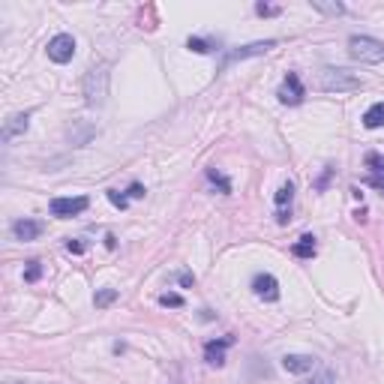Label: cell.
Wrapping results in <instances>:
<instances>
[{
  "label": "cell",
  "mask_w": 384,
  "mask_h": 384,
  "mask_svg": "<svg viewBox=\"0 0 384 384\" xmlns=\"http://www.w3.org/2000/svg\"><path fill=\"white\" fill-rule=\"evenodd\" d=\"M318 85H322V90H327V94H351V90H360L363 87V78L354 76V72H349V69L327 67V69H322Z\"/></svg>",
  "instance_id": "obj_1"
},
{
  "label": "cell",
  "mask_w": 384,
  "mask_h": 384,
  "mask_svg": "<svg viewBox=\"0 0 384 384\" xmlns=\"http://www.w3.org/2000/svg\"><path fill=\"white\" fill-rule=\"evenodd\" d=\"M108 96V67L99 63L85 76V99L87 105H103Z\"/></svg>",
  "instance_id": "obj_2"
},
{
  "label": "cell",
  "mask_w": 384,
  "mask_h": 384,
  "mask_svg": "<svg viewBox=\"0 0 384 384\" xmlns=\"http://www.w3.org/2000/svg\"><path fill=\"white\" fill-rule=\"evenodd\" d=\"M349 54L360 63H381L384 60V42L372 40V36H351Z\"/></svg>",
  "instance_id": "obj_3"
},
{
  "label": "cell",
  "mask_w": 384,
  "mask_h": 384,
  "mask_svg": "<svg viewBox=\"0 0 384 384\" xmlns=\"http://www.w3.org/2000/svg\"><path fill=\"white\" fill-rule=\"evenodd\" d=\"M273 45H277V40H264V42H250V45H241V49H232V51H225V58L222 63H219V72L228 69L232 63L237 60H246V58H259V54H268Z\"/></svg>",
  "instance_id": "obj_4"
},
{
  "label": "cell",
  "mask_w": 384,
  "mask_h": 384,
  "mask_svg": "<svg viewBox=\"0 0 384 384\" xmlns=\"http://www.w3.org/2000/svg\"><path fill=\"white\" fill-rule=\"evenodd\" d=\"M51 216L58 219H69V216H78L85 213V210L90 207V198L87 195H76V198H51Z\"/></svg>",
  "instance_id": "obj_5"
},
{
  "label": "cell",
  "mask_w": 384,
  "mask_h": 384,
  "mask_svg": "<svg viewBox=\"0 0 384 384\" xmlns=\"http://www.w3.org/2000/svg\"><path fill=\"white\" fill-rule=\"evenodd\" d=\"M304 96H306V90H304V85H300V76L297 72H288L279 85V103L282 105H300Z\"/></svg>",
  "instance_id": "obj_6"
},
{
  "label": "cell",
  "mask_w": 384,
  "mask_h": 384,
  "mask_svg": "<svg viewBox=\"0 0 384 384\" xmlns=\"http://www.w3.org/2000/svg\"><path fill=\"white\" fill-rule=\"evenodd\" d=\"M49 60L54 63H69L72 54H76V40H72L69 33H58L54 40H49Z\"/></svg>",
  "instance_id": "obj_7"
},
{
  "label": "cell",
  "mask_w": 384,
  "mask_h": 384,
  "mask_svg": "<svg viewBox=\"0 0 384 384\" xmlns=\"http://www.w3.org/2000/svg\"><path fill=\"white\" fill-rule=\"evenodd\" d=\"M234 345V336H222V340H210L204 345V360L210 367H222L225 363V349H232Z\"/></svg>",
  "instance_id": "obj_8"
},
{
  "label": "cell",
  "mask_w": 384,
  "mask_h": 384,
  "mask_svg": "<svg viewBox=\"0 0 384 384\" xmlns=\"http://www.w3.org/2000/svg\"><path fill=\"white\" fill-rule=\"evenodd\" d=\"M252 291L259 295L261 300H279V282L277 277H270V273H259V277L252 279Z\"/></svg>",
  "instance_id": "obj_9"
},
{
  "label": "cell",
  "mask_w": 384,
  "mask_h": 384,
  "mask_svg": "<svg viewBox=\"0 0 384 384\" xmlns=\"http://www.w3.org/2000/svg\"><path fill=\"white\" fill-rule=\"evenodd\" d=\"M282 369L291 372V376H304V372L315 369V358L313 354H286L282 358Z\"/></svg>",
  "instance_id": "obj_10"
},
{
  "label": "cell",
  "mask_w": 384,
  "mask_h": 384,
  "mask_svg": "<svg viewBox=\"0 0 384 384\" xmlns=\"http://www.w3.org/2000/svg\"><path fill=\"white\" fill-rule=\"evenodd\" d=\"M12 234L15 241H36V237L42 234V222H36V219H15L12 222Z\"/></svg>",
  "instance_id": "obj_11"
},
{
  "label": "cell",
  "mask_w": 384,
  "mask_h": 384,
  "mask_svg": "<svg viewBox=\"0 0 384 384\" xmlns=\"http://www.w3.org/2000/svg\"><path fill=\"white\" fill-rule=\"evenodd\" d=\"M291 198H295V186H291V184H282L279 186V192H277V219H279V222L282 225H286L288 222V213H291Z\"/></svg>",
  "instance_id": "obj_12"
},
{
  "label": "cell",
  "mask_w": 384,
  "mask_h": 384,
  "mask_svg": "<svg viewBox=\"0 0 384 384\" xmlns=\"http://www.w3.org/2000/svg\"><path fill=\"white\" fill-rule=\"evenodd\" d=\"M367 166H369L367 184L384 192V157H378V153H369V157H367Z\"/></svg>",
  "instance_id": "obj_13"
},
{
  "label": "cell",
  "mask_w": 384,
  "mask_h": 384,
  "mask_svg": "<svg viewBox=\"0 0 384 384\" xmlns=\"http://www.w3.org/2000/svg\"><path fill=\"white\" fill-rule=\"evenodd\" d=\"M27 126H30V114H12L9 121L3 123V141H12L15 135L27 132Z\"/></svg>",
  "instance_id": "obj_14"
},
{
  "label": "cell",
  "mask_w": 384,
  "mask_h": 384,
  "mask_svg": "<svg viewBox=\"0 0 384 384\" xmlns=\"http://www.w3.org/2000/svg\"><path fill=\"white\" fill-rule=\"evenodd\" d=\"M363 126L367 130H381L384 126V103H376L367 108V114H363Z\"/></svg>",
  "instance_id": "obj_15"
},
{
  "label": "cell",
  "mask_w": 384,
  "mask_h": 384,
  "mask_svg": "<svg viewBox=\"0 0 384 384\" xmlns=\"http://www.w3.org/2000/svg\"><path fill=\"white\" fill-rule=\"evenodd\" d=\"M315 250H318V246H315V237H313V234H304V237H300V241H297L295 246H291V252H295V259H313V255H315Z\"/></svg>",
  "instance_id": "obj_16"
},
{
  "label": "cell",
  "mask_w": 384,
  "mask_h": 384,
  "mask_svg": "<svg viewBox=\"0 0 384 384\" xmlns=\"http://www.w3.org/2000/svg\"><path fill=\"white\" fill-rule=\"evenodd\" d=\"M186 49L195 51V54H210V51L219 49V42H216V40H204V36H189V40H186Z\"/></svg>",
  "instance_id": "obj_17"
},
{
  "label": "cell",
  "mask_w": 384,
  "mask_h": 384,
  "mask_svg": "<svg viewBox=\"0 0 384 384\" xmlns=\"http://www.w3.org/2000/svg\"><path fill=\"white\" fill-rule=\"evenodd\" d=\"M117 300V288H103V291H96V297H94V304L99 309H105V306H112Z\"/></svg>",
  "instance_id": "obj_18"
},
{
  "label": "cell",
  "mask_w": 384,
  "mask_h": 384,
  "mask_svg": "<svg viewBox=\"0 0 384 384\" xmlns=\"http://www.w3.org/2000/svg\"><path fill=\"white\" fill-rule=\"evenodd\" d=\"M313 9H318V12H324V15H342L345 12L342 3H324V0H313Z\"/></svg>",
  "instance_id": "obj_19"
},
{
  "label": "cell",
  "mask_w": 384,
  "mask_h": 384,
  "mask_svg": "<svg viewBox=\"0 0 384 384\" xmlns=\"http://www.w3.org/2000/svg\"><path fill=\"white\" fill-rule=\"evenodd\" d=\"M207 177L213 180V184H219V192H222V195H228V192H232V184H228V180H225L222 175H219L216 168H207Z\"/></svg>",
  "instance_id": "obj_20"
},
{
  "label": "cell",
  "mask_w": 384,
  "mask_h": 384,
  "mask_svg": "<svg viewBox=\"0 0 384 384\" xmlns=\"http://www.w3.org/2000/svg\"><path fill=\"white\" fill-rule=\"evenodd\" d=\"M306 384H336V378H333L331 369H322V372H315V376L309 378Z\"/></svg>",
  "instance_id": "obj_21"
},
{
  "label": "cell",
  "mask_w": 384,
  "mask_h": 384,
  "mask_svg": "<svg viewBox=\"0 0 384 384\" xmlns=\"http://www.w3.org/2000/svg\"><path fill=\"white\" fill-rule=\"evenodd\" d=\"M159 306L180 309V306H184V297H180V295H162V297H159Z\"/></svg>",
  "instance_id": "obj_22"
},
{
  "label": "cell",
  "mask_w": 384,
  "mask_h": 384,
  "mask_svg": "<svg viewBox=\"0 0 384 384\" xmlns=\"http://www.w3.org/2000/svg\"><path fill=\"white\" fill-rule=\"evenodd\" d=\"M40 273H42L40 261H27V273H24V279H27V282H36V279H40Z\"/></svg>",
  "instance_id": "obj_23"
},
{
  "label": "cell",
  "mask_w": 384,
  "mask_h": 384,
  "mask_svg": "<svg viewBox=\"0 0 384 384\" xmlns=\"http://www.w3.org/2000/svg\"><path fill=\"white\" fill-rule=\"evenodd\" d=\"M255 12L264 15V18H270V15H279V6H268V3H259L255 6Z\"/></svg>",
  "instance_id": "obj_24"
},
{
  "label": "cell",
  "mask_w": 384,
  "mask_h": 384,
  "mask_svg": "<svg viewBox=\"0 0 384 384\" xmlns=\"http://www.w3.org/2000/svg\"><path fill=\"white\" fill-rule=\"evenodd\" d=\"M67 250H69V252H76V255H81V252H85V243H81V241H69V243H67Z\"/></svg>",
  "instance_id": "obj_25"
},
{
  "label": "cell",
  "mask_w": 384,
  "mask_h": 384,
  "mask_svg": "<svg viewBox=\"0 0 384 384\" xmlns=\"http://www.w3.org/2000/svg\"><path fill=\"white\" fill-rule=\"evenodd\" d=\"M177 282H180V286H192V282H195V277H192V273H180Z\"/></svg>",
  "instance_id": "obj_26"
}]
</instances>
